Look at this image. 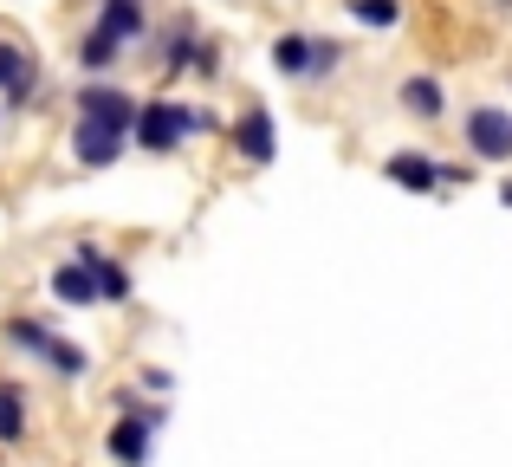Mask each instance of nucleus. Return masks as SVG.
<instances>
[{
    "label": "nucleus",
    "mask_w": 512,
    "mask_h": 467,
    "mask_svg": "<svg viewBox=\"0 0 512 467\" xmlns=\"http://www.w3.org/2000/svg\"><path fill=\"white\" fill-rule=\"evenodd\" d=\"M91 20L104 26V33L111 39H124V46H143V39H150V0H98V13H91Z\"/></svg>",
    "instance_id": "2eb2a0df"
},
{
    "label": "nucleus",
    "mask_w": 512,
    "mask_h": 467,
    "mask_svg": "<svg viewBox=\"0 0 512 467\" xmlns=\"http://www.w3.org/2000/svg\"><path fill=\"white\" fill-rule=\"evenodd\" d=\"M461 143L474 163H493V169H512V111L493 98H474L461 104Z\"/></svg>",
    "instance_id": "39448f33"
},
{
    "label": "nucleus",
    "mask_w": 512,
    "mask_h": 467,
    "mask_svg": "<svg viewBox=\"0 0 512 467\" xmlns=\"http://www.w3.org/2000/svg\"><path fill=\"white\" fill-rule=\"evenodd\" d=\"M221 124V111L201 98H169V91H156V98H137V124H130V143H137L143 156H182L195 137H214Z\"/></svg>",
    "instance_id": "f257e3e1"
},
{
    "label": "nucleus",
    "mask_w": 512,
    "mask_h": 467,
    "mask_svg": "<svg viewBox=\"0 0 512 467\" xmlns=\"http://www.w3.org/2000/svg\"><path fill=\"white\" fill-rule=\"evenodd\" d=\"M143 59H156V72L163 78H188V65H195V46H201V20L195 13H169L163 26H150V39H143Z\"/></svg>",
    "instance_id": "0eeeda50"
},
{
    "label": "nucleus",
    "mask_w": 512,
    "mask_h": 467,
    "mask_svg": "<svg viewBox=\"0 0 512 467\" xmlns=\"http://www.w3.org/2000/svg\"><path fill=\"white\" fill-rule=\"evenodd\" d=\"M344 13L363 33H396V26L409 20V0H344Z\"/></svg>",
    "instance_id": "a211bd4d"
},
{
    "label": "nucleus",
    "mask_w": 512,
    "mask_h": 467,
    "mask_svg": "<svg viewBox=\"0 0 512 467\" xmlns=\"http://www.w3.org/2000/svg\"><path fill=\"white\" fill-rule=\"evenodd\" d=\"M266 59H273V72L286 78V85H299V91H318V85H331V78H338L344 65H350V46H344L338 33L286 26V33H273Z\"/></svg>",
    "instance_id": "f03ea898"
},
{
    "label": "nucleus",
    "mask_w": 512,
    "mask_h": 467,
    "mask_svg": "<svg viewBox=\"0 0 512 467\" xmlns=\"http://www.w3.org/2000/svg\"><path fill=\"white\" fill-rule=\"evenodd\" d=\"M506 78H512V65H506Z\"/></svg>",
    "instance_id": "5701e85b"
},
{
    "label": "nucleus",
    "mask_w": 512,
    "mask_h": 467,
    "mask_svg": "<svg viewBox=\"0 0 512 467\" xmlns=\"http://www.w3.org/2000/svg\"><path fill=\"white\" fill-rule=\"evenodd\" d=\"M33 435V409H26V390L13 377H0V448H20Z\"/></svg>",
    "instance_id": "f3484780"
},
{
    "label": "nucleus",
    "mask_w": 512,
    "mask_h": 467,
    "mask_svg": "<svg viewBox=\"0 0 512 467\" xmlns=\"http://www.w3.org/2000/svg\"><path fill=\"white\" fill-rule=\"evenodd\" d=\"M137 390H143V396H169L175 377H169V370H137Z\"/></svg>",
    "instance_id": "aec40b11"
},
{
    "label": "nucleus",
    "mask_w": 512,
    "mask_h": 467,
    "mask_svg": "<svg viewBox=\"0 0 512 467\" xmlns=\"http://www.w3.org/2000/svg\"><path fill=\"white\" fill-rule=\"evenodd\" d=\"M0 98L13 111H33L39 98V52H26L20 39H0Z\"/></svg>",
    "instance_id": "ddd939ff"
},
{
    "label": "nucleus",
    "mask_w": 512,
    "mask_h": 467,
    "mask_svg": "<svg viewBox=\"0 0 512 467\" xmlns=\"http://www.w3.org/2000/svg\"><path fill=\"white\" fill-rule=\"evenodd\" d=\"M448 85H441V78L435 72H402L396 78V111L402 117H409V124H428V130H435V124H448Z\"/></svg>",
    "instance_id": "9d476101"
},
{
    "label": "nucleus",
    "mask_w": 512,
    "mask_h": 467,
    "mask_svg": "<svg viewBox=\"0 0 512 467\" xmlns=\"http://www.w3.org/2000/svg\"><path fill=\"white\" fill-rule=\"evenodd\" d=\"M221 72H227V59H221V39H208V33H201V46H195V65H188V78H201V85H221Z\"/></svg>",
    "instance_id": "6ab92c4d"
},
{
    "label": "nucleus",
    "mask_w": 512,
    "mask_h": 467,
    "mask_svg": "<svg viewBox=\"0 0 512 467\" xmlns=\"http://www.w3.org/2000/svg\"><path fill=\"white\" fill-rule=\"evenodd\" d=\"M117 422L104 429V455L117 467H150V448H156V429L169 422L163 403H137V390H117Z\"/></svg>",
    "instance_id": "20e7f679"
},
{
    "label": "nucleus",
    "mask_w": 512,
    "mask_h": 467,
    "mask_svg": "<svg viewBox=\"0 0 512 467\" xmlns=\"http://www.w3.org/2000/svg\"><path fill=\"white\" fill-rule=\"evenodd\" d=\"M124 52H130L124 39H111V33H104L98 20H85V26L72 33V46H65V59H72V65H78L85 78H111L117 65H124Z\"/></svg>",
    "instance_id": "9b49d317"
},
{
    "label": "nucleus",
    "mask_w": 512,
    "mask_h": 467,
    "mask_svg": "<svg viewBox=\"0 0 512 467\" xmlns=\"http://www.w3.org/2000/svg\"><path fill=\"white\" fill-rule=\"evenodd\" d=\"M124 150H130L124 130L91 124V117H72V163L78 169H117V163H124Z\"/></svg>",
    "instance_id": "f8f14e48"
},
{
    "label": "nucleus",
    "mask_w": 512,
    "mask_h": 467,
    "mask_svg": "<svg viewBox=\"0 0 512 467\" xmlns=\"http://www.w3.org/2000/svg\"><path fill=\"white\" fill-rule=\"evenodd\" d=\"M0 344L20 351V357H33V364L46 370V377H59V383L91 377V351H85V344H72L59 325H46L39 312H7V318H0Z\"/></svg>",
    "instance_id": "7ed1b4c3"
},
{
    "label": "nucleus",
    "mask_w": 512,
    "mask_h": 467,
    "mask_svg": "<svg viewBox=\"0 0 512 467\" xmlns=\"http://www.w3.org/2000/svg\"><path fill=\"white\" fill-rule=\"evenodd\" d=\"M227 137H234V156L247 169H273L279 163V117H273V104H240V117L227 124Z\"/></svg>",
    "instance_id": "423d86ee"
},
{
    "label": "nucleus",
    "mask_w": 512,
    "mask_h": 467,
    "mask_svg": "<svg viewBox=\"0 0 512 467\" xmlns=\"http://www.w3.org/2000/svg\"><path fill=\"white\" fill-rule=\"evenodd\" d=\"M72 260L91 273V286H98V305H130V299H137V279H130V266L117 260L104 240H91V234L72 240Z\"/></svg>",
    "instance_id": "6e6552de"
},
{
    "label": "nucleus",
    "mask_w": 512,
    "mask_h": 467,
    "mask_svg": "<svg viewBox=\"0 0 512 467\" xmlns=\"http://www.w3.org/2000/svg\"><path fill=\"white\" fill-rule=\"evenodd\" d=\"M78 117H91V124H111L130 137V124H137V91H124L117 78H85V85L72 91Z\"/></svg>",
    "instance_id": "1a4fd4ad"
},
{
    "label": "nucleus",
    "mask_w": 512,
    "mask_h": 467,
    "mask_svg": "<svg viewBox=\"0 0 512 467\" xmlns=\"http://www.w3.org/2000/svg\"><path fill=\"white\" fill-rule=\"evenodd\" d=\"M487 7H493V13H512V0H487Z\"/></svg>",
    "instance_id": "4be33fe9"
},
{
    "label": "nucleus",
    "mask_w": 512,
    "mask_h": 467,
    "mask_svg": "<svg viewBox=\"0 0 512 467\" xmlns=\"http://www.w3.org/2000/svg\"><path fill=\"white\" fill-rule=\"evenodd\" d=\"M500 208H512V176H506V182H500Z\"/></svg>",
    "instance_id": "412c9836"
},
{
    "label": "nucleus",
    "mask_w": 512,
    "mask_h": 467,
    "mask_svg": "<svg viewBox=\"0 0 512 467\" xmlns=\"http://www.w3.org/2000/svg\"><path fill=\"white\" fill-rule=\"evenodd\" d=\"M46 292H52L59 305H72V312H98V286H91V273L72 260V253H65V260L46 273Z\"/></svg>",
    "instance_id": "dca6fc26"
},
{
    "label": "nucleus",
    "mask_w": 512,
    "mask_h": 467,
    "mask_svg": "<svg viewBox=\"0 0 512 467\" xmlns=\"http://www.w3.org/2000/svg\"><path fill=\"white\" fill-rule=\"evenodd\" d=\"M435 163H441L435 150H422V143H402V150H389V156H383L376 169H383V182H389V189L435 195Z\"/></svg>",
    "instance_id": "4468645a"
}]
</instances>
